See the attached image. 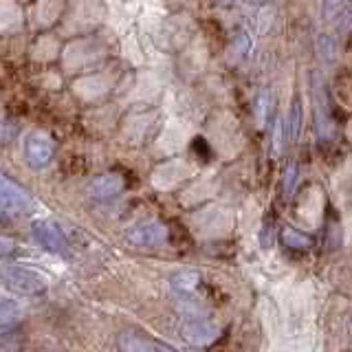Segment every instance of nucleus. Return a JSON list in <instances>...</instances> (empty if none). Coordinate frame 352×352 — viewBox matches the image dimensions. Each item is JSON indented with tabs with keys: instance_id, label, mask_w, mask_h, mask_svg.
Returning <instances> with one entry per match:
<instances>
[{
	"instance_id": "f257e3e1",
	"label": "nucleus",
	"mask_w": 352,
	"mask_h": 352,
	"mask_svg": "<svg viewBox=\"0 0 352 352\" xmlns=\"http://www.w3.org/2000/svg\"><path fill=\"white\" fill-rule=\"evenodd\" d=\"M0 282L16 295H40L47 291V278L25 267H3L0 269Z\"/></svg>"
},
{
	"instance_id": "f03ea898",
	"label": "nucleus",
	"mask_w": 352,
	"mask_h": 352,
	"mask_svg": "<svg viewBox=\"0 0 352 352\" xmlns=\"http://www.w3.org/2000/svg\"><path fill=\"white\" fill-rule=\"evenodd\" d=\"M0 205H5L16 214H31L36 209V198L31 196L29 190L0 172Z\"/></svg>"
},
{
	"instance_id": "7ed1b4c3",
	"label": "nucleus",
	"mask_w": 352,
	"mask_h": 352,
	"mask_svg": "<svg viewBox=\"0 0 352 352\" xmlns=\"http://www.w3.org/2000/svg\"><path fill=\"white\" fill-rule=\"evenodd\" d=\"M170 231L159 220H146V223H139L128 231V242L139 249H157L163 247L168 242Z\"/></svg>"
},
{
	"instance_id": "20e7f679",
	"label": "nucleus",
	"mask_w": 352,
	"mask_h": 352,
	"mask_svg": "<svg viewBox=\"0 0 352 352\" xmlns=\"http://www.w3.org/2000/svg\"><path fill=\"white\" fill-rule=\"evenodd\" d=\"M31 234L36 238V242L51 253H66V238L60 231V227L51 223V220H36L31 225Z\"/></svg>"
},
{
	"instance_id": "39448f33",
	"label": "nucleus",
	"mask_w": 352,
	"mask_h": 352,
	"mask_svg": "<svg viewBox=\"0 0 352 352\" xmlns=\"http://www.w3.org/2000/svg\"><path fill=\"white\" fill-rule=\"evenodd\" d=\"M25 157L33 168H44L53 159V141L44 132H31L25 141Z\"/></svg>"
},
{
	"instance_id": "423d86ee",
	"label": "nucleus",
	"mask_w": 352,
	"mask_h": 352,
	"mask_svg": "<svg viewBox=\"0 0 352 352\" xmlns=\"http://www.w3.org/2000/svg\"><path fill=\"white\" fill-rule=\"evenodd\" d=\"M181 333H183V337L187 341H190V344H194V346H207V344H212V341L218 337V328L212 322H207V319L194 315V317L185 319V322H183Z\"/></svg>"
},
{
	"instance_id": "0eeeda50",
	"label": "nucleus",
	"mask_w": 352,
	"mask_h": 352,
	"mask_svg": "<svg viewBox=\"0 0 352 352\" xmlns=\"http://www.w3.org/2000/svg\"><path fill=\"white\" fill-rule=\"evenodd\" d=\"M124 190V181L119 179L117 174H102L88 183V196L95 198V201H110L121 194Z\"/></svg>"
},
{
	"instance_id": "6e6552de",
	"label": "nucleus",
	"mask_w": 352,
	"mask_h": 352,
	"mask_svg": "<svg viewBox=\"0 0 352 352\" xmlns=\"http://www.w3.org/2000/svg\"><path fill=\"white\" fill-rule=\"evenodd\" d=\"M119 348L128 352H159V350H174V346L163 344V341H154L148 337H141L135 333H121L119 335Z\"/></svg>"
},
{
	"instance_id": "1a4fd4ad",
	"label": "nucleus",
	"mask_w": 352,
	"mask_h": 352,
	"mask_svg": "<svg viewBox=\"0 0 352 352\" xmlns=\"http://www.w3.org/2000/svg\"><path fill=\"white\" fill-rule=\"evenodd\" d=\"M315 121H317V135L322 141L330 139L335 132V126H333V119L328 115V106H326V97H324V91L322 86L315 84Z\"/></svg>"
},
{
	"instance_id": "9d476101",
	"label": "nucleus",
	"mask_w": 352,
	"mask_h": 352,
	"mask_svg": "<svg viewBox=\"0 0 352 352\" xmlns=\"http://www.w3.org/2000/svg\"><path fill=\"white\" fill-rule=\"evenodd\" d=\"M280 240H282V245L289 247V249H311V247H315V238L313 236L302 234V231H297L291 225L282 227Z\"/></svg>"
},
{
	"instance_id": "9b49d317",
	"label": "nucleus",
	"mask_w": 352,
	"mask_h": 352,
	"mask_svg": "<svg viewBox=\"0 0 352 352\" xmlns=\"http://www.w3.org/2000/svg\"><path fill=\"white\" fill-rule=\"evenodd\" d=\"M198 284H201V273L198 271H181L172 278V289L183 295L194 293Z\"/></svg>"
},
{
	"instance_id": "f8f14e48",
	"label": "nucleus",
	"mask_w": 352,
	"mask_h": 352,
	"mask_svg": "<svg viewBox=\"0 0 352 352\" xmlns=\"http://www.w3.org/2000/svg\"><path fill=\"white\" fill-rule=\"evenodd\" d=\"M324 18L330 25H341L348 18V0H326L324 5Z\"/></svg>"
},
{
	"instance_id": "ddd939ff",
	"label": "nucleus",
	"mask_w": 352,
	"mask_h": 352,
	"mask_svg": "<svg viewBox=\"0 0 352 352\" xmlns=\"http://www.w3.org/2000/svg\"><path fill=\"white\" fill-rule=\"evenodd\" d=\"M249 49H251L249 33L247 31H238V36L234 38V42H231V47H229V60L234 62V64L240 62V60H245Z\"/></svg>"
},
{
	"instance_id": "4468645a",
	"label": "nucleus",
	"mask_w": 352,
	"mask_h": 352,
	"mask_svg": "<svg viewBox=\"0 0 352 352\" xmlns=\"http://www.w3.org/2000/svg\"><path fill=\"white\" fill-rule=\"evenodd\" d=\"M317 51L322 60L333 62L337 55V40L333 36H328V33H322V36L317 38Z\"/></svg>"
},
{
	"instance_id": "2eb2a0df",
	"label": "nucleus",
	"mask_w": 352,
	"mask_h": 352,
	"mask_svg": "<svg viewBox=\"0 0 352 352\" xmlns=\"http://www.w3.org/2000/svg\"><path fill=\"white\" fill-rule=\"evenodd\" d=\"M289 137L291 141H295L300 137V130H302V106H300V99H293L291 104V113H289Z\"/></svg>"
},
{
	"instance_id": "dca6fc26",
	"label": "nucleus",
	"mask_w": 352,
	"mask_h": 352,
	"mask_svg": "<svg viewBox=\"0 0 352 352\" xmlns=\"http://www.w3.org/2000/svg\"><path fill=\"white\" fill-rule=\"evenodd\" d=\"M20 315V308L14 302H0V328L14 324Z\"/></svg>"
},
{
	"instance_id": "f3484780",
	"label": "nucleus",
	"mask_w": 352,
	"mask_h": 352,
	"mask_svg": "<svg viewBox=\"0 0 352 352\" xmlns=\"http://www.w3.org/2000/svg\"><path fill=\"white\" fill-rule=\"evenodd\" d=\"M297 163H291L289 168H286V172H284V194L286 196H293V192H295V183H297Z\"/></svg>"
},
{
	"instance_id": "a211bd4d",
	"label": "nucleus",
	"mask_w": 352,
	"mask_h": 352,
	"mask_svg": "<svg viewBox=\"0 0 352 352\" xmlns=\"http://www.w3.org/2000/svg\"><path fill=\"white\" fill-rule=\"evenodd\" d=\"M284 121L282 119H278L275 121V130H273V154H280V150H282V143H284Z\"/></svg>"
},
{
	"instance_id": "6ab92c4d",
	"label": "nucleus",
	"mask_w": 352,
	"mask_h": 352,
	"mask_svg": "<svg viewBox=\"0 0 352 352\" xmlns=\"http://www.w3.org/2000/svg\"><path fill=\"white\" fill-rule=\"evenodd\" d=\"M11 251H14V240H9V238H3V236H0V258L9 256Z\"/></svg>"
},
{
	"instance_id": "aec40b11",
	"label": "nucleus",
	"mask_w": 352,
	"mask_h": 352,
	"mask_svg": "<svg viewBox=\"0 0 352 352\" xmlns=\"http://www.w3.org/2000/svg\"><path fill=\"white\" fill-rule=\"evenodd\" d=\"M264 110H267V95H260L258 97V119L260 121H264Z\"/></svg>"
},
{
	"instance_id": "412c9836",
	"label": "nucleus",
	"mask_w": 352,
	"mask_h": 352,
	"mask_svg": "<svg viewBox=\"0 0 352 352\" xmlns=\"http://www.w3.org/2000/svg\"><path fill=\"white\" fill-rule=\"evenodd\" d=\"M218 3H220V5H234L236 0H218Z\"/></svg>"
},
{
	"instance_id": "4be33fe9",
	"label": "nucleus",
	"mask_w": 352,
	"mask_h": 352,
	"mask_svg": "<svg viewBox=\"0 0 352 352\" xmlns=\"http://www.w3.org/2000/svg\"><path fill=\"white\" fill-rule=\"evenodd\" d=\"M348 335L352 337V317H350V322H348Z\"/></svg>"
},
{
	"instance_id": "5701e85b",
	"label": "nucleus",
	"mask_w": 352,
	"mask_h": 352,
	"mask_svg": "<svg viewBox=\"0 0 352 352\" xmlns=\"http://www.w3.org/2000/svg\"><path fill=\"white\" fill-rule=\"evenodd\" d=\"M251 3H262V0H251Z\"/></svg>"
}]
</instances>
